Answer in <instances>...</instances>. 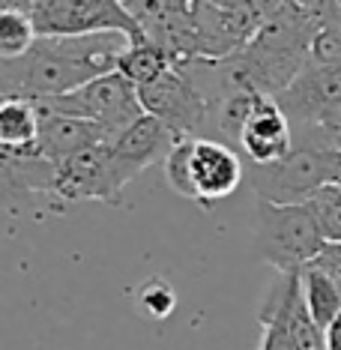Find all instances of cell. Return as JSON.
Segmentation results:
<instances>
[{"label": "cell", "mask_w": 341, "mask_h": 350, "mask_svg": "<svg viewBox=\"0 0 341 350\" xmlns=\"http://www.w3.org/2000/svg\"><path fill=\"white\" fill-rule=\"evenodd\" d=\"M129 45L132 39L126 33L39 39L25 57L0 60V93L3 99L27 102L66 96L102 75L117 72Z\"/></svg>", "instance_id": "6da1fadb"}, {"label": "cell", "mask_w": 341, "mask_h": 350, "mask_svg": "<svg viewBox=\"0 0 341 350\" xmlns=\"http://www.w3.org/2000/svg\"><path fill=\"white\" fill-rule=\"evenodd\" d=\"M245 177L258 201L303 206L323 186H341V153L320 144H293L290 156H284L282 162L267 168L249 165Z\"/></svg>", "instance_id": "7a4b0ae2"}, {"label": "cell", "mask_w": 341, "mask_h": 350, "mask_svg": "<svg viewBox=\"0 0 341 350\" xmlns=\"http://www.w3.org/2000/svg\"><path fill=\"white\" fill-rule=\"evenodd\" d=\"M255 216L258 254L264 264L275 267L279 273H303L308 264H314V258L327 245L305 206L258 201Z\"/></svg>", "instance_id": "3957f363"}, {"label": "cell", "mask_w": 341, "mask_h": 350, "mask_svg": "<svg viewBox=\"0 0 341 350\" xmlns=\"http://www.w3.org/2000/svg\"><path fill=\"white\" fill-rule=\"evenodd\" d=\"M33 105L39 111H49V114L78 117V120L96 123L111 138V144H114L132 123H138L141 117H144L138 87L132 81H126L120 72L102 75L96 81L78 87L75 93H66V96H57V99H45V102H33Z\"/></svg>", "instance_id": "277c9868"}, {"label": "cell", "mask_w": 341, "mask_h": 350, "mask_svg": "<svg viewBox=\"0 0 341 350\" xmlns=\"http://www.w3.org/2000/svg\"><path fill=\"white\" fill-rule=\"evenodd\" d=\"M27 12L36 25L39 39L126 33L132 45L147 42L144 30L123 3L114 0H27Z\"/></svg>", "instance_id": "5b68a950"}, {"label": "cell", "mask_w": 341, "mask_h": 350, "mask_svg": "<svg viewBox=\"0 0 341 350\" xmlns=\"http://www.w3.org/2000/svg\"><path fill=\"white\" fill-rule=\"evenodd\" d=\"M144 114L162 120L180 138H207L210 105L183 69H168L162 78L138 90Z\"/></svg>", "instance_id": "8992f818"}, {"label": "cell", "mask_w": 341, "mask_h": 350, "mask_svg": "<svg viewBox=\"0 0 341 350\" xmlns=\"http://www.w3.org/2000/svg\"><path fill=\"white\" fill-rule=\"evenodd\" d=\"M273 99L288 117L293 135L317 129V126L341 117V66L305 63V69L293 78V84L284 87Z\"/></svg>", "instance_id": "52a82bcc"}, {"label": "cell", "mask_w": 341, "mask_h": 350, "mask_svg": "<svg viewBox=\"0 0 341 350\" xmlns=\"http://www.w3.org/2000/svg\"><path fill=\"white\" fill-rule=\"evenodd\" d=\"M135 174L114 156L111 147H93L57 165V198L63 201H105L117 198Z\"/></svg>", "instance_id": "ba28073f"}, {"label": "cell", "mask_w": 341, "mask_h": 350, "mask_svg": "<svg viewBox=\"0 0 341 350\" xmlns=\"http://www.w3.org/2000/svg\"><path fill=\"white\" fill-rule=\"evenodd\" d=\"M245 165L240 150L221 144V141L213 138H195L192 147V165H189V174H192V189H195V204L210 206L228 198L236 186L245 180Z\"/></svg>", "instance_id": "9c48e42d"}, {"label": "cell", "mask_w": 341, "mask_h": 350, "mask_svg": "<svg viewBox=\"0 0 341 350\" xmlns=\"http://www.w3.org/2000/svg\"><path fill=\"white\" fill-rule=\"evenodd\" d=\"M293 150V129L282 108L273 96H260L249 123L240 135V156L249 159V165L267 168V165L282 162Z\"/></svg>", "instance_id": "30bf717a"}, {"label": "cell", "mask_w": 341, "mask_h": 350, "mask_svg": "<svg viewBox=\"0 0 341 350\" xmlns=\"http://www.w3.org/2000/svg\"><path fill=\"white\" fill-rule=\"evenodd\" d=\"M93 147H111V138L90 120H78V117H63L39 111V156L49 159L54 165H63L84 150Z\"/></svg>", "instance_id": "8fae6325"}, {"label": "cell", "mask_w": 341, "mask_h": 350, "mask_svg": "<svg viewBox=\"0 0 341 350\" xmlns=\"http://www.w3.org/2000/svg\"><path fill=\"white\" fill-rule=\"evenodd\" d=\"M180 141L183 138H180L174 129H168L162 120L144 114L138 123H132L129 129L111 144V150H114V156L138 177V174L144 168H150V165L165 162L168 153L180 144Z\"/></svg>", "instance_id": "7c38bea8"}, {"label": "cell", "mask_w": 341, "mask_h": 350, "mask_svg": "<svg viewBox=\"0 0 341 350\" xmlns=\"http://www.w3.org/2000/svg\"><path fill=\"white\" fill-rule=\"evenodd\" d=\"M0 183L6 204L25 195H57V165L42 156L0 153Z\"/></svg>", "instance_id": "4fadbf2b"}, {"label": "cell", "mask_w": 341, "mask_h": 350, "mask_svg": "<svg viewBox=\"0 0 341 350\" xmlns=\"http://www.w3.org/2000/svg\"><path fill=\"white\" fill-rule=\"evenodd\" d=\"M39 108L27 99H3L0 105V153L39 156Z\"/></svg>", "instance_id": "5bb4252c"}, {"label": "cell", "mask_w": 341, "mask_h": 350, "mask_svg": "<svg viewBox=\"0 0 341 350\" xmlns=\"http://www.w3.org/2000/svg\"><path fill=\"white\" fill-rule=\"evenodd\" d=\"M39 42L36 25L25 3H0V60H15Z\"/></svg>", "instance_id": "9a60e30c"}, {"label": "cell", "mask_w": 341, "mask_h": 350, "mask_svg": "<svg viewBox=\"0 0 341 350\" xmlns=\"http://www.w3.org/2000/svg\"><path fill=\"white\" fill-rule=\"evenodd\" d=\"M299 282H303V297L308 302V312H312L314 323L327 332V326L341 314V291H338V284L332 282L327 273H320L317 267H312V264L299 273Z\"/></svg>", "instance_id": "2e32d148"}, {"label": "cell", "mask_w": 341, "mask_h": 350, "mask_svg": "<svg viewBox=\"0 0 341 350\" xmlns=\"http://www.w3.org/2000/svg\"><path fill=\"white\" fill-rule=\"evenodd\" d=\"M168 69H171V57L162 49H159V45H153L147 39V42L129 45V51L120 57V66H117V72H120L126 81H132L141 90V87L153 84L156 78H162Z\"/></svg>", "instance_id": "e0dca14e"}, {"label": "cell", "mask_w": 341, "mask_h": 350, "mask_svg": "<svg viewBox=\"0 0 341 350\" xmlns=\"http://www.w3.org/2000/svg\"><path fill=\"white\" fill-rule=\"evenodd\" d=\"M327 243H341V186H323L303 204Z\"/></svg>", "instance_id": "ac0fdd59"}, {"label": "cell", "mask_w": 341, "mask_h": 350, "mask_svg": "<svg viewBox=\"0 0 341 350\" xmlns=\"http://www.w3.org/2000/svg\"><path fill=\"white\" fill-rule=\"evenodd\" d=\"M192 147H195V138H183L168 153V159H165V183H168L180 198H186V201L195 204L192 174H189V165H192Z\"/></svg>", "instance_id": "d6986e66"}, {"label": "cell", "mask_w": 341, "mask_h": 350, "mask_svg": "<svg viewBox=\"0 0 341 350\" xmlns=\"http://www.w3.org/2000/svg\"><path fill=\"white\" fill-rule=\"evenodd\" d=\"M138 306L147 317L162 321V317H168L177 308V293H174V288L165 278H147L138 288Z\"/></svg>", "instance_id": "ffe728a7"}, {"label": "cell", "mask_w": 341, "mask_h": 350, "mask_svg": "<svg viewBox=\"0 0 341 350\" xmlns=\"http://www.w3.org/2000/svg\"><path fill=\"white\" fill-rule=\"evenodd\" d=\"M293 144H320V147H329V150H338L341 153V117L317 126V129L297 132L293 135Z\"/></svg>", "instance_id": "44dd1931"}, {"label": "cell", "mask_w": 341, "mask_h": 350, "mask_svg": "<svg viewBox=\"0 0 341 350\" xmlns=\"http://www.w3.org/2000/svg\"><path fill=\"white\" fill-rule=\"evenodd\" d=\"M312 267H317L320 273H327L332 282L338 284V291H341V243H327V245H323Z\"/></svg>", "instance_id": "7402d4cb"}, {"label": "cell", "mask_w": 341, "mask_h": 350, "mask_svg": "<svg viewBox=\"0 0 341 350\" xmlns=\"http://www.w3.org/2000/svg\"><path fill=\"white\" fill-rule=\"evenodd\" d=\"M260 350H299L297 341L290 338V332L284 326L267 323L264 326V338H260Z\"/></svg>", "instance_id": "603a6c76"}, {"label": "cell", "mask_w": 341, "mask_h": 350, "mask_svg": "<svg viewBox=\"0 0 341 350\" xmlns=\"http://www.w3.org/2000/svg\"><path fill=\"white\" fill-rule=\"evenodd\" d=\"M323 345H327V350H341V314L327 326V332H323Z\"/></svg>", "instance_id": "cb8c5ba5"}]
</instances>
